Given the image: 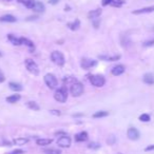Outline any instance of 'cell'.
<instances>
[{"label": "cell", "mask_w": 154, "mask_h": 154, "mask_svg": "<svg viewBox=\"0 0 154 154\" xmlns=\"http://www.w3.org/2000/svg\"><path fill=\"white\" fill-rule=\"evenodd\" d=\"M88 139V133L87 132H80V133H78L77 135H75V140L76 141H79V143H82V141H86Z\"/></svg>", "instance_id": "2e32d148"}, {"label": "cell", "mask_w": 154, "mask_h": 154, "mask_svg": "<svg viewBox=\"0 0 154 154\" xmlns=\"http://www.w3.org/2000/svg\"><path fill=\"white\" fill-rule=\"evenodd\" d=\"M123 3H125V0H113L111 5L115 7H121Z\"/></svg>", "instance_id": "f1b7e54d"}, {"label": "cell", "mask_w": 154, "mask_h": 154, "mask_svg": "<svg viewBox=\"0 0 154 154\" xmlns=\"http://www.w3.org/2000/svg\"><path fill=\"white\" fill-rule=\"evenodd\" d=\"M44 82L50 89H55L58 86V80L53 74H46L44 76Z\"/></svg>", "instance_id": "5b68a950"}, {"label": "cell", "mask_w": 154, "mask_h": 154, "mask_svg": "<svg viewBox=\"0 0 154 154\" xmlns=\"http://www.w3.org/2000/svg\"><path fill=\"white\" fill-rule=\"evenodd\" d=\"M154 11V7H144V9H140V10H136L133 11L134 15H138V14H145V13H151Z\"/></svg>", "instance_id": "e0dca14e"}, {"label": "cell", "mask_w": 154, "mask_h": 154, "mask_svg": "<svg viewBox=\"0 0 154 154\" xmlns=\"http://www.w3.org/2000/svg\"><path fill=\"white\" fill-rule=\"evenodd\" d=\"M96 64H97L96 60H91V59H82L80 62L81 68L84 69V70H89V69L95 67Z\"/></svg>", "instance_id": "ba28073f"}, {"label": "cell", "mask_w": 154, "mask_h": 154, "mask_svg": "<svg viewBox=\"0 0 154 154\" xmlns=\"http://www.w3.org/2000/svg\"><path fill=\"white\" fill-rule=\"evenodd\" d=\"M88 147L90 148V149H94V150H97L100 148V145L97 144V143H91V144L88 145Z\"/></svg>", "instance_id": "d6a6232c"}, {"label": "cell", "mask_w": 154, "mask_h": 154, "mask_svg": "<svg viewBox=\"0 0 154 154\" xmlns=\"http://www.w3.org/2000/svg\"><path fill=\"white\" fill-rule=\"evenodd\" d=\"M153 44H154V39H151V40L145 41L143 46H153Z\"/></svg>", "instance_id": "836d02e7"}, {"label": "cell", "mask_w": 154, "mask_h": 154, "mask_svg": "<svg viewBox=\"0 0 154 154\" xmlns=\"http://www.w3.org/2000/svg\"><path fill=\"white\" fill-rule=\"evenodd\" d=\"M107 143H108V145H114L116 143V138L114 135H110V136L108 137V139H107Z\"/></svg>", "instance_id": "1f68e13d"}, {"label": "cell", "mask_w": 154, "mask_h": 154, "mask_svg": "<svg viewBox=\"0 0 154 154\" xmlns=\"http://www.w3.org/2000/svg\"><path fill=\"white\" fill-rule=\"evenodd\" d=\"M21 96L19 94H13L7 97V102H10V104H15V102H17L18 100H20Z\"/></svg>", "instance_id": "603a6c76"}, {"label": "cell", "mask_w": 154, "mask_h": 154, "mask_svg": "<svg viewBox=\"0 0 154 154\" xmlns=\"http://www.w3.org/2000/svg\"><path fill=\"white\" fill-rule=\"evenodd\" d=\"M44 10H46L44 4L42 3V2H40V1H36L35 5H34V7H33V11L38 12V13H40V12L42 13V12H44Z\"/></svg>", "instance_id": "ffe728a7"}, {"label": "cell", "mask_w": 154, "mask_h": 154, "mask_svg": "<svg viewBox=\"0 0 154 154\" xmlns=\"http://www.w3.org/2000/svg\"><path fill=\"white\" fill-rule=\"evenodd\" d=\"M9 87H10L11 90H13V91H15V92H19L22 90L21 84H17V82H10V84H9Z\"/></svg>", "instance_id": "cb8c5ba5"}, {"label": "cell", "mask_w": 154, "mask_h": 154, "mask_svg": "<svg viewBox=\"0 0 154 154\" xmlns=\"http://www.w3.org/2000/svg\"><path fill=\"white\" fill-rule=\"evenodd\" d=\"M67 25L69 27L70 30H72V31H76V30H78L79 27H80V21L78 20V19H76V20L73 21V22H69Z\"/></svg>", "instance_id": "44dd1931"}, {"label": "cell", "mask_w": 154, "mask_h": 154, "mask_svg": "<svg viewBox=\"0 0 154 154\" xmlns=\"http://www.w3.org/2000/svg\"><path fill=\"white\" fill-rule=\"evenodd\" d=\"M25 68L28 69V71L30 73H32L33 75H39V68L34 60L29 58V59L25 60Z\"/></svg>", "instance_id": "7a4b0ae2"}, {"label": "cell", "mask_w": 154, "mask_h": 154, "mask_svg": "<svg viewBox=\"0 0 154 154\" xmlns=\"http://www.w3.org/2000/svg\"><path fill=\"white\" fill-rule=\"evenodd\" d=\"M18 2L21 4H25V7H27L30 10H33L36 1L35 0H18Z\"/></svg>", "instance_id": "9a60e30c"}, {"label": "cell", "mask_w": 154, "mask_h": 154, "mask_svg": "<svg viewBox=\"0 0 154 154\" xmlns=\"http://www.w3.org/2000/svg\"><path fill=\"white\" fill-rule=\"evenodd\" d=\"M4 80H5V77H4L3 73L0 71V82H3Z\"/></svg>", "instance_id": "f35d334b"}, {"label": "cell", "mask_w": 154, "mask_h": 154, "mask_svg": "<svg viewBox=\"0 0 154 154\" xmlns=\"http://www.w3.org/2000/svg\"><path fill=\"white\" fill-rule=\"evenodd\" d=\"M99 59L106 60V61H115L120 58V55H114V56H108V55H99Z\"/></svg>", "instance_id": "5bb4252c"}, {"label": "cell", "mask_w": 154, "mask_h": 154, "mask_svg": "<svg viewBox=\"0 0 154 154\" xmlns=\"http://www.w3.org/2000/svg\"><path fill=\"white\" fill-rule=\"evenodd\" d=\"M112 1L113 0H102V5H104V7H106V5H109V4H111L112 3Z\"/></svg>", "instance_id": "d590c367"}, {"label": "cell", "mask_w": 154, "mask_h": 154, "mask_svg": "<svg viewBox=\"0 0 154 154\" xmlns=\"http://www.w3.org/2000/svg\"><path fill=\"white\" fill-rule=\"evenodd\" d=\"M127 135L131 140H137L139 138V132L135 128H129L128 132H127Z\"/></svg>", "instance_id": "9c48e42d"}, {"label": "cell", "mask_w": 154, "mask_h": 154, "mask_svg": "<svg viewBox=\"0 0 154 154\" xmlns=\"http://www.w3.org/2000/svg\"><path fill=\"white\" fill-rule=\"evenodd\" d=\"M154 150V145H151V146H148L147 148H145V151L148 152V151H152Z\"/></svg>", "instance_id": "74e56055"}, {"label": "cell", "mask_w": 154, "mask_h": 154, "mask_svg": "<svg viewBox=\"0 0 154 154\" xmlns=\"http://www.w3.org/2000/svg\"><path fill=\"white\" fill-rule=\"evenodd\" d=\"M52 143V138H39V139L36 140V144L38 146H48V145H51Z\"/></svg>", "instance_id": "ac0fdd59"}, {"label": "cell", "mask_w": 154, "mask_h": 154, "mask_svg": "<svg viewBox=\"0 0 154 154\" xmlns=\"http://www.w3.org/2000/svg\"><path fill=\"white\" fill-rule=\"evenodd\" d=\"M139 120L140 121H144V123H148V121H150V115L144 113V114H141L139 116Z\"/></svg>", "instance_id": "f546056e"}, {"label": "cell", "mask_w": 154, "mask_h": 154, "mask_svg": "<svg viewBox=\"0 0 154 154\" xmlns=\"http://www.w3.org/2000/svg\"><path fill=\"white\" fill-rule=\"evenodd\" d=\"M27 106H28V108H30L33 111H39V109H40V107L35 102H27Z\"/></svg>", "instance_id": "484cf974"}, {"label": "cell", "mask_w": 154, "mask_h": 154, "mask_svg": "<svg viewBox=\"0 0 154 154\" xmlns=\"http://www.w3.org/2000/svg\"><path fill=\"white\" fill-rule=\"evenodd\" d=\"M54 98L56 99L58 102H64L68 99V91L67 89L63 87L61 89H58L55 94H54Z\"/></svg>", "instance_id": "3957f363"}, {"label": "cell", "mask_w": 154, "mask_h": 154, "mask_svg": "<svg viewBox=\"0 0 154 154\" xmlns=\"http://www.w3.org/2000/svg\"><path fill=\"white\" fill-rule=\"evenodd\" d=\"M76 79L74 78V77H67V78H64L63 79V82H64V84H73L74 82H76Z\"/></svg>", "instance_id": "4dcf8cb0"}, {"label": "cell", "mask_w": 154, "mask_h": 154, "mask_svg": "<svg viewBox=\"0 0 154 154\" xmlns=\"http://www.w3.org/2000/svg\"><path fill=\"white\" fill-rule=\"evenodd\" d=\"M58 1H59V0H50L49 2H50L51 4H56L57 2H58Z\"/></svg>", "instance_id": "ab89813d"}, {"label": "cell", "mask_w": 154, "mask_h": 154, "mask_svg": "<svg viewBox=\"0 0 154 154\" xmlns=\"http://www.w3.org/2000/svg\"><path fill=\"white\" fill-rule=\"evenodd\" d=\"M4 1H13V0H4Z\"/></svg>", "instance_id": "b9f144b4"}, {"label": "cell", "mask_w": 154, "mask_h": 154, "mask_svg": "<svg viewBox=\"0 0 154 154\" xmlns=\"http://www.w3.org/2000/svg\"><path fill=\"white\" fill-rule=\"evenodd\" d=\"M70 92L73 96H76V97L77 96H80V95L84 93V86H82V84L76 81V82H74L73 84H71Z\"/></svg>", "instance_id": "277c9868"}, {"label": "cell", "mask_w": 154, "mask_h": 154, "mask_svg": "<svg viewBox=\"0 0 154 154\" xmlns=\"http://www.w3.org/2000/svg\"><path fill=\"white\" fill-rule=\"evenodd\" d=\"M1 22H16V18L13 15H4L2 17H0Z\"/></svg>", "instance_id": "7402d4cb"}, {"label": "cell", "mask_w": 154, "mask_h": 154, "mask_svg": "<svg viewBox=\"0 0 154 154\" xmlns=\"http://www.w3.org/2000/svg\"><path fill=\"white\" fill-rule=\"evenodd\" d=\"M90 81H91V84H93L94 87H97V88L102 87V86L106 84L105 77L102 76V75H92L91 78H90Z\"/></svg>", "instance_id": "8992f818"}, {"label": "cell", "mask_w": 154, "mask_h": 154, "mask_svg": "<svg viewBox=\"0 0 154 154\" xmlns=\"http://www.w3.org/2000/svg\"><path fill=\"white\" fill-rule=\"evenodd\" d=\"M57 145L61 148H69L71 146V138L68 135H62L57 139Z\"/></svg>", "instance_id": "52a82bcc"}, {"label": "cell", "mask_w": 154, "mask_h": 154, "mask_svg": "<svg viewBox=\"0 0 154 154\" xmlns=\"http://www.w3.org/2000/svg\"><path fill=\"white\" fill-rule=\"evenodd\" d=\"M0 56H2V54H1V53H0Z\"/></svg>", "instance_id": "7bdbcfd3"}, {"label": "cell", "mask_w": 154, "mask_h": 154, "mask_svg": "<svg viewBox=\"0 0 154 154\" xmlns=\"http://www.w3.org/2000/svg\"><path fill=\"white\" fill-rule=\"evenodd\" d=\"M13 143L15 145H19V146H22V145H25L29 143V139L28 138H25V137H19V138H15L13 140Z\"/></svg>", "instance_id": "d4e9b609"}, {"label": "cell", "mask_w": 154, "mask_h": 154, "mask_svg": "<svg viewBox=\"0 0 154 154\" xmlns=\"http://www.w3.org/2000/svg\"><path fill=\"white\" fill-rule=\"evenodd\" d=\"M44 154H60L61 151L59 149H54V148H50V149H44L43 150Z\"/></svg>", "instance_id": "83f0119b"}, {"label": "cell", "mask_w": 154, "mask_h": 154, "mask_svg": "<svg viewBox=\"0 0 154 154\" xmlns=\"http://www.w3.org/2000/svg\"><path fill=\"white\" fill-rule=\"evenodd\" d=\"M108 115L109 113L107 111H98V112L93 114V118H102V117H106Z\"/></svg>", "instance_id": "4316f807"}, {"label": "cell", "mask_w": 154, "mask_h": 154, "mask_svg": "<svg viewBox=\"0 0 154 154\" xmlns=\"http://www.w3.org/2000/svg\"><path fill=\"white\" fill-rule=\"evenodd\" d=\"M25 152L22 150H20V149H18V150H15V151H13L12 153H10V154H23Z\"/></svg>", "instance_id": "8d00e7d4"}, {"label": "cell", "mask_w": 154, "mask_h": 154, "mask_svg": "<svg viewBox=\"0 0 154 154\" xmlns=\"http://www.w3.org/2000/svg\"><path fill=\"white\" fill-rule=\"evenodd\" d=\"M7 39L11 41V43L12 44H14V46H20L21 42H20V38H17L15 35H13V34H9L7 35Z\"/></svg>", "instance_id": "d6986e66"}, {"label": "cell", "mask_w": 154, "mask_h": 154, "mask_svg": "<svg viewBox=\"0 0 154 154\" xmlns=\"http://www.w3.org/2000/svg\"><path fill=\"white\" fill-rule=\"evenodd\" d=\"M66 11H70V7H66Z\"/></svg>", "instance_id": "60d3db41"}, {"label": "cell", "mask_w": 154, "mask_h": 154, "mask_svg": "<svg viewBox=\"0 0 154 154\" xmlns=\"http://www.w3.org/2000/svg\"><path fill=\"white\" fill-rule=\"evenodd\" d=\"M125 66H123V64H117V66H115V67L112 69V74L114 75V76H119V75H121V74L125 72Z\"/></svg>", "instance_id": "30bf717a"}, {"label": "cell", "mask_w": 154, "mask_h": 154, "mask_svg": "<svg viewBox=\"0 0 154 154\" xmlns=\"http://www.w3.org/2000/svg\"><path fill=\"white\" fill-rule=\"evenodd\" d=\"M50 113L53 114V115H56V116H59L60 114H61V112L58 111V110H50Z\"/></svg>", "instance_id": "e575fe53"}, {"label": "cell", "mask_w": 154, "mask_h": 154, "mask_svg": "<svg viewBox=\"0 0 154 154\" xmlns=\"http://www.w3.org/2000/svg\"><path fill=\"white\" fill-rule=\"evenodd\" d=\"M143 80H144L145 84H149V86H152V84H154V75L151 73L145 74L144 77H143Z\"/></svg>", "instance_id": "4fadbf2b"}, {"label": "cell", "mask_w": 154, "mask_h": 154, "mask_svg": "<svg viewBox=\"0 0 154 154\" xmlns=\"http://www.w3.org/2000/svg\"><path fill=\"white\" fill-rule=\"evenodd\" d=\"M20 42H21V44H25V46H28L31 52H33V51L35 50V46H34V43H33V41H31L30 39L25 38V37H21Z\"/></svg>", "instance_id": "8fae6325"}, {"label": "cell", "mask_w": 154, "mask_h": 154, "mask_svg": "<svg viewBox=\"0 0 154 154\" xmlns=\"http://www.w3.org/2000/svg\"><path fill=\"white\" fill-rule=\"evenodd\" d=\"M102 13V9H96V10H93L91 12H89V14H88V17L90 18V19H97Z\"/></svg>", "instance_id": "7c38bea8"}, {"label": "cell", "mask_w": 154, "mask_h": 154, "mask_svg": "<svg viewBox=\"0 0 154 154\" xmlns=\"http://www.w3.org/2000/svg\"><path fill=\"white\" fill-rule=\"evenodd\" d=\"M51 59H52V61L55 63V64L59 66V67H62L63 64H64V62H66L63 54L61 52H59V51H54V52H52V54H51Z\"/></svg>", "instance_id": "6da1fadb"}]
</instances>
